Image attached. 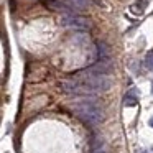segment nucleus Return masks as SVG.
Returning <instances> with one entry per match:
<instances>
[{
  "mask_svg": "<svg viewBox=\"0 0 153 153\" xmlns=\"http://www.w3.org/2000/svg\"><path fill=\"white\" fill-rule=\"evenodd\" d=\"M146 66H148V69H153V50L150 51L148 54H146V59H145Z\"/></svg>",
  "mask_w": 153,
  "mask_h": 153,
  "instance_id": "0eeeda50",
  "label": "nucleus"
},
{
  "mask_svg": "<svg viewBox=\"0 0 153 153\" xmlns=\"http://www.w3.org/2000/svg\"><path fill=\"white\" fill-rule=\"evenodd\" d=\"M137 153H148L146 150H143V148H140V150H137Z\"/></svg>",
  "mask_w": 153,
  "mask_h": 153,
  "instance_id": "6e6552de",
  "label": "nucleus"
},
{
  "mask_svg": "<svg viewBox=\"0 0 153 153\" xmlns=\"http://www.w3.org/2000/svg\"><path fill=\"white\" fill-rule=\"evenodd\" d=\"M94 153H105V152H104V150H96Z\"/></svg>",
  "mask_w": 153,
  "mask_h": 153,
  "instance_id": "1a4fd4ad",
  "label": "nucleus"
},
{
  "mask_svg": "<svg viewBox=\"0 0 153 153\" xmlns=\"http://www.w3.org/2000/svg\"><path fill=\"white\" fill-rule=\"evenodd\" d=\"M73 110L81 120L89 125H97L104 120V110L92 97H82L73 104Z\"/></svg>",
  "mask_w": 153,
  "mask_h": 153,
  "instance_id": "f03ea898",
  "label": "nucleus"
},
{
  "mask_svg": "<svg viewBox=\"0 0 153 153\" xmlns=\"http://www.w3.org/2000/svg\"><path fill=\"white\" fill-rule=\"evenodd\" d=\"M53 8L64 12V13H71L74 10H82L89 5V0H53L50 2Z\"/></svg>",
  "mask_w": 153,
  "mask_h": 153,
  "instance_id": "7ed1b4c3",
  "label": "nucleus"
},
{
  "mask_svg": "<svg viewBox=\"0 0 153 153\" xmlns=\"http://www.w3.org/2000/svg\"><path fill=\"white\" fill-rule=\"evenodd\" d=\"M145 7H146V2L142 5V7H140V4L132 5V7H130V12H132L133 15H142V13H143V10H145Z\"/></svg>",
  "mask_w": 153,
  "mask_h": 153,
  "instance_id": "423d86ee",
  "label": "nucleus"
},
{
  "mask_svg": "<svg viewBox=\"0 0 153 153\" xmlns=\"http://www.w3.org/2000/svg\"><path fill=\"white\" fill-rule=\"evenodd\" d=\"M152 92H153V84H152Z\"/></svg>",
  "mask_w": 153,
  "mask_h": 153,
  "instance_id": "9b49d317",
  "label": "nucleus"
},
{
  "mask_svg": "<svg viewBox=\"0 0 153 153\" xmlns=\"http://www.w3.org/2000/svg\"><path fill=\"white\" fill-rule=\"evenodd\" d=\"M150 127H153V117L150 119Z\"/></svg>",
  "mask_w": 153,
  "mask_h": 153,
  "instance_id": "9d476101",
  "label": "nucleus"
},
{
  "mask_svg": "<svg viewBox=\"0 0 153 153\" xmlns=\"http://www.w3.org/2000/svg\"><path fill=\"white\" fill-rule=\"evenodd\" d=\"M123 104H125V105H128V107L137 105V96H135V91H133V89L127 92L125 99H123Z\"/></svg>",
  "mask_w": 153,
  "mask_h": 153,
  "instance_id": "39448f33",
  "label": "nucleus"
},
{
  "mask_svg": "<svg viewBox=\"0 0 153 153\" xmlns=\"http://www.w3.org/2000/svg\"><path fill=\"white\" fill-rule=\"evenodd\" d=\"M110 84H112V81H110L109 76L94 74L89 69H86L74 74L69 79H66L63 82V87L68 94L86 96V94H94V92H104L110 87Z\"/></svg>",
  "mask_w": 153,
  "mask_h": 153,
  "instance_id": "f257e3e1",
  "label": "nucleus"
},
{
  "mask_svg": "<svg viewBox=\"0 0 153 153\" xmlns=\"http://www.w3.org/2000/svg\"><path fill=\"white\" fill-rule=\"evenodd\" d=\"M64 28H69V30H87L91 25V22L84 17H77V15H66L61 20Z\"/></svg>",
  "mask_w": 153,
  "mask_h": 153,
  "instance_id": "20e7f679",
  "label": "nucleus"
}]
</instances>
